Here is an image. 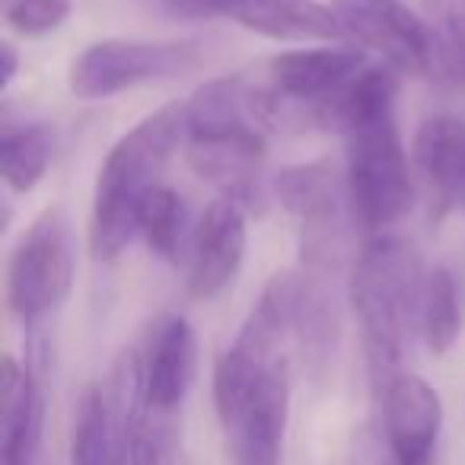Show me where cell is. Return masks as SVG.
<instances>
[{
    "instance_id": "1",
    "label": "cell",
    "mask_w": 465,
    "mask_h": 465,
    "mask_svg": "<svg viewBox=\"0 0 465 465\" xmlns=\"http://www.w3.org/2000/svg\"><path fill=\"white\" fill-rule=\"evenodd\" d=\"M427 272L399 232L367 236L348 274V300L367 351L370 389L380 395L405 363L411 335L420 331V293Z\"/></svg>"
},
{
    "instance_id": "2",
    "label": "cell",
    "mask_w": 465,
    "mask_h": 465,
    "mask_svg": "<svg viewBox=\"0 0 465 465\" xmlns=\"http://www.w3.org/2000/svg\"><path fill=\"white\" fill-rule=\"evenodd\" d=\"M185 103H169L137 122L105 153L90 211V255L96 262L118 259L141 232L143 201L163 185L160 175L169 156L185 147Z\"/></svg>"
},
{
    "instance_id": "3",
    "label": "cell",
    "mask_w": 465,
    "mask_h": 465,
    "mask_svg": "<svg viewBox=\"0 0 465 465\" xmlns=\"http://www.w3.org/2000/svg\"><path fill=\"white\" fill-rule=\"evenodd\" d=\"M344 182L351 220L367 236L392 232L411 211L414 182L395 109L376 112L344 131Z\"/></svg>"
},
{
    "instance_id": "4",
    "label": "cell",
    "mask_w": 465,
    "mask_h": 465,
    "mask_svg": "<svg viewBox=\"0 0 465 465\" xmlns=\"http://www.w3.org/2000/svg\"><path fill=\"white\" fill-rule=\"evenodd\" d=\"M272 192L300 226V272L335 278L348 259V182L331 160L293 163L272 179Z\"/></svg>"
},
{
    "instance_id": "5",
    "label": "cell",
    "mask_w": 465,
    "mask_h": 465,
    "mask_svg": "<svg viewBox=\"0 0 465 465\" xmlns=\"http://www.w3.org/2000/svg\"><path fill=\"white\" fill-rule=\"evenodd\" d=\"M143 408L141 354L122 351L112 361L109 376L80 395L71 427V465H131Z\"/></svg>"
},
{
    "instance_id": "6",
    "label": "cell",
    "mask_w": 465,
    "mask_h": 465,
    "mask_svg": "<svg viewBox=\"0 0 465 465\" xmlns=\"http://www.w3.org/2000/svg\"><path fill=\"white\" fill-rule=\"evenodd\" d=\"M201 64L194 42H150V39H103L74 58L67 86L77 99L99 103L143 84L185 77Z\"/></svg>"
},
{
    "instance_id": "7",
    "label": "cell",
    "mask_w": 465,
    "mask_h": 465,
    "mask_svg": "<svg viewBox=\"0 0 465 465\" xmlns=\"http://www.w3.org/2000/svg\"><path fill=\"white\" fill-rule=\"evenodd\" d=\"M74 259L67 226L45 207L16 242L7 265V306L26 329L42 325L71 293Z\"/></svg>"
},
{
    "instance_id": "8",
    "label": "cell",
    "mask_w": 465,
    "mask_h": 465,
    "mask_svg": "<svg viewBox=\"0 0 465 465\" xmlns=\"http://www.w3.org/2000/svg\"><path fill=\"white\" fill-rule=\"evenodd\" d=\"M351 45L376 52L399 74L430 77L440 67L437 35L401 0H331Z\"/></svg>"
},
{
    "instance_id": "9",
    "label": "cell",
    "mask_w": 465,
    "mask_h": 465,
    "mask_svg": "<svg viewBox=\"0 0 465 465\" xmlns=\"http://www.w3.org/2000/svg\"><path fill=\"white\" fill-rule=\"evenodd\" d=\"M380 443L376 465H433L437 440L443 430L440 392L418 373H399L380 395Z\"/></svg>"
},
{
    "instance_id": "10",
    "label": "cell",
    "mask_w": 465,
    "mask_h": 465,
    "mask_svg": "<svg viewBox=\"0 0 465 465\" xmlns=\"http://www.w3.org/2000/svg\"><path fill=\"white\" fill-rule=\"evenodd\" d=\"M287 414H291V363L278 361L236 411L220 418L232 465L284 462Z\"/></svg>"
},
{
    "instance_id": "11",
    "label": "cell",
    "mask_w": 465,
    "mask_h": 465,
    "mask_svg": "<svg viewBox=\"0 0 465 465\" xmlns=\"http://www.w3.org/2000/svg\"><path fill=\"white\" fill-rule=\"evenodd\" d=\"M246 207L230 198L207 204L185 252V284L194 300H213L236 281L246 259Z\"/></svg>"
},
{
    "instance_id": "12",
    "label": "cell",
    "mask_w": 465,
    "mask_h": 465,
    "mask_svg": "<svg viewBox=\"0 0 465 465\" xmlns=\"http://www.w3.org/2000/svg\"><path fill=\"white\" fill-rule=\"evenodd\" d=\"M185 163L198 179L211 182L220 198L255 207L259 201V175L265 163V131L232 128L185 134Z\"/></svg>"
},
{
    "instance_id": "13",
    "label": "cell",
    "mask_w": 465,
    "mask_h": 465,
    "mask_svg": "<svg viewBox=\"0 0 465 465\" xmlns=\"http://www.w3.org/2000/svg\"><path fill=\"white\" fill-rule=\"evenodd\" d=\"M367 64V54L357 45L297 48L268 58V86L287 103L319 105L351 84Z\"/></svg>"
},
{
    "instance_id": "14",
    "label": "cell",
    "mask_w": 465,
    "mask_h": 465,
    "mask_svg": "<svg viewBox=\"0 0 465 465\" xmlns=\"http://www.w3.org/2000/svg\"><path fill=\"white\" fill-rule=\"evenodd\" d=\"M143 399L147 408L179 414L194 380V331L188 319L160 316L143 344Z\"/></svg>"
},
{
    "instance_id": "15",
    "label": "cell",
    "mask_w": 465,
    "mask_h": 465,
    "mask_svg": "<svg viewBox=\"0 0 465 465\" xmlns=\"http://www.w3.org/2000/svg\"><path fill=\"white\" fill-rule=\"evenodd\" d=\"M45 399L33 370L4 357L0 380V465H39Z\"/></svg>"
},
{
    "instance_id": "16",
    "label": "cell",
    "mask_w": 465,
    "mask_h": 465,
    "mask_svg": "<svg viewBox=\"0 0 465 465\" xmlns=\"http://www.w3.org/2000/svg\"><path fill=\"white\" fill-rule=\"evenodd\" d=\"M411 160L446 211L465 213V122L433 115L414 131Z\"/></svg>"
},
{
    "instance_id": "17",
    "label": "cell",
    "mask_w": 465,
    "mask_h": 465,
    "mask_svg": "<svg viewBox=\"0 0 465 465\" xmlns=\"http://www.w3.org/2000/svg\"><path fill=\"white\" fill-rule=\"evenodd\" d=\"M232 20L272 42L351 45L331 4H319V0H252L242 10H236Z\"/></svg>"
},
{
    "instance_id": "18",
    "label": "cell",
    "mask_w": 465,
    "mask_h": 465,
    "mask_svg": "<svg viewBox=\"0 0 465 465\" xmlns=\"http://www.w3.org/2000/svg\"><path fill=\"white\" fill-rule=\"evenodd\" d=\"M335 278L319 274H297V300H293V341H297L303 363L316 380H325L335 363L338 341H341V322H338V303L331 291Z\"/></svg>"
},
{
    "instance_id": "19",
    "label": "cell",
    "mask_w": 465,
    "mask_h": 465,
    "mask_svg": "<svg viewBox=\"0 0 465 465\" xmlns=\"http://www.w3.org/2000/svg\"><path fill=\"white\" fill-rule=\"evenodd\" d=\"M192 217L188 204L175 188L160 185L147 194L141 207V236L147 249L163 262H179L192 242Z\"/></svg>"
},
{
    "instance_id": "20",
    "label": "cell",
    "mask_w": 465,
    "mask_h": 465,
    "mask_svg": "<svg viewBox=\"0 0 465 465\" xmlns=\"http://www.w3.org/2000/svg\"><path fill=\"white\" fill-rule=\"evenodd\" d=\"M462 335V297L456 274L446 265L427 272L420 293V338L437 357H443Z\"/></svg>"
},
{
    "instance_id": "21",
    "label": "cell",
    "mask_w": 465,
    "mask_h": 465,
    "mask_svg": "<svg viewBox=\"0 0 465 465\" xmlns=\"http://www.w3.org/2000/svg\"><path fill=\"white\" fill-rule=\"evenodd\" d=\"M54 137L45 124H23L7 128L0 141V173L10 192L29 194L52 166Z\"/></svg>"
},
{
    "instance_id": "22",
    "label": "cell",
    "mask_w": 465,
    "mask_h": 465,
    "mask_svg": "<svg viewBox=\"0 0 465 465\" xmlns=\"http://www.w3.org/2000/svg\"><path fill=\"white\" fill-rule=\"evenodd\" d=\"M131 465H188V452L182 443V427L175 414L143 408V418L134 433Z\"/></svg>"
},
{
    "instance_id": "23",
    "label": "cell",
    "mask_w": 465,
    "mask_h": 465,
    "mask_svg": "<svg viewBox=\"0 0 465 465\" xmlns=\"http://www.w3.org/2000/svg\"><path fill=\"white\" fill-rule=\"evenodd\" d=\"M437 35L440 67L465 84V0H420Z\"/></svg>"
},
{
    "instance_id": "24",
    "label": "cell",
    "mask_w": 465,
    "mask_h": 465,
    "mask_svg": "<svg viewBox=\"0 0 465 465\" xmlns=\"http://www.w3.org/2000/svg\"><path fill=\"white\" fill-rule=\"evenodd\" d=\"M71 10V0H10L4 7V23L23 39H42L58 33Z\"/></svg>"
},
{
    "instance_id": "25",
    "label": "cell",
    "mask_w": 465,
    "mask_h": 465,
    "mask_svg": "<svg viewBox=\"0 0 465 465\" xmlns=\"http://www.w3.org/2000/svg\"><path fill=\"white\" fill-rule=\"evenodd\" d=\"M150 4L173 20H213V16H232L252 0H150Z\"/></svg>"
},
{
    "instance_id": "26",
    "label": "cell",
    "mask_w": 465,
    "mask_h": 465,
    "mask_svg": "<svg viewBox=\"0 0 465 465\" xmlns=\"http://www.w3.org/2000/svg\"><path fill=\"white\" fill-rule=\"evenodd\" d=\"M0 61H4V67H0V90H10L16 71H20V54H16V48L10 42L0 45Z\"/></svg>"
}]
</instances>
